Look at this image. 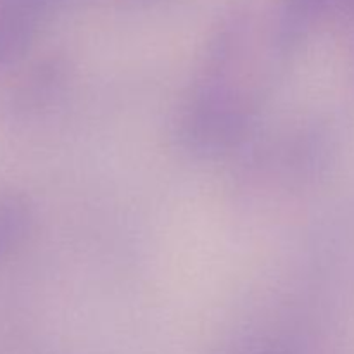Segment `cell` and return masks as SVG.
<instances>
[{"mask_svg": "<svg viewBox=\"0 0 354 354\" xmlns=\"http://www.w3.org/2000/svg\"><path fill=\"white\" fill-rule=\"evenodd\" d=\"M44 7L45 0H0V64L30 41Z\"/></svg>", "mask_w": 354, "mask_h": 354, "instance_id": "cell-1", "label": "cell"}, {"mask_svg": "<svg viewBox=\"0 0 354 354\" xmlns=\"http://www.w3.org/2000/svg\"><path fill=\"white\" fill-rule=\"evenodd\" d=\"M31 225L26 201L17 196L0 197V258L16 248Z\"/></svg>", "mask_w": 354, "mask_h": 354, "instance_id": "cell-2", "label": "cell"}]
</instances>
